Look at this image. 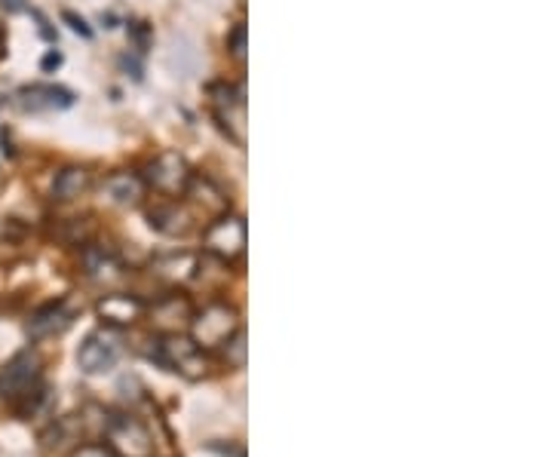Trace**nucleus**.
<instances>
[{"label": "nucleus", "instance_id": "a878e982", "mask_svg": "<svg viewBox=\"0 0 552 457\" xmlns=\"http://www.w3.org/2000/svg\"><path fill=\"white\" fill-rule=\"evenodd\" d=\"M0 40H4V28H0Z\"/></svg>", "mask_w": 552, "mask_h": 457}, {"label": "nucleus", "instance_id": "20e7f679", "mask_svg": "<svg viewBox=\"0 0 552 457\" xmlns=\"http://www.w3.org/2000/svg\"><path fill=\"white\" fill-rule=\"evenodd\" d=\"M237 329H240V313L227 304H209L200 316H191V341L200 350L221 347Z\"/></svg>", "mask_w": 552, "mask_h": 457}, {"label": "nucleus", "instance_id": "423d86ee", "mask_svg": "<svg viewBox=\"0 0 552 457\" xmlns=\"http://www.w3.org/2000/svg\"><path fill=\"white\" fill-rule=\"evenodd\" d=\"M191 175L194 172H191L188 160H184L181 154H175V151H163L148 163L145 185H151L154 191H160L166 197H178V194H184V188H188Z\"/></svg>", "mask_w": 552, "mask_h": 457}, {"label": "nucleus", "instance_id": "1a4fd4ad", "mask_svg": "<svg viewBox=\"0 0 552 457\" xmlns=\"http://www.w3.org/2000/svg\"><path fill=\"white\" fill-rule=\"evenodd\" d=\"M120 359V344L114 335H89L80 350H77V365H80V372L86 375H102V372H111L114 365Z\"/></svg>", "mask_w": 552, "mask_h": 457}, {"label": "nucleus", "instance_id": "412c9836", "mask_svg": "<svg viewBox=\"0 0 552 457\" xmlns=\"http://www.w3.org/2000/svg\"><path fill=\"white\" fill-rule=\"evenodd\" d=\"M62 19H65V22H68V25H71V28H74V31H77L80 37H86V40L92 37V28H89V25H86V22H83V19L77 16V13L65 10V13H62Z\"/></svg>", "mask_w": 552, "mask_h": 457}, {"label": "nucleus", "instance_id": "f8f14e48", "mask_svg": "<svg viewBox=\"0 0 552 457\" xmlns=\"http://www.w3.org/2000/svg\"><path fill=\"white\" fill-rule=\"evenodd\" d=\"M151 224L157 227L160 234L166 237H184L194 231V215L188 206H160V209H151Z\"/></svg>", "mask_w": 552, "mask_h": 457}, {"label": "nucleus", "instance_id": "0eeeda50", "mask_svg": "<svg viewBox=\"0 0 552 457\" xmlns=\"http://www.w3.org/2000/svg\"><path fill=\"white\" fill-rule=\"evenodd\" d=\"M206 252L221 258L224 264L243 258L246 252V221L237 215H221L206 231Z\"/></svg>", "mask_w": 552, "mask_h": 457}, {"label": "nucleus", "instance_id": "9d476101", "mask_svg": "<svg viewBox=\"0 0 552 457\" xmlns=\"http://www.w3.org/2000/svg\"><path fill=\"white\" fill-rule=\"evenodd\" d=\"M16 105L22 111H62L74 105V96L68 93L65 86H53V83H34L25 86L16 93Z\"/></svg>", "mask_w": 552, "mask_h": 457}, {"label": "nucleus", "instance_id": "a211bd4d", "mask_svg": "<svg viewBox=\"0 0 552 457\" xmlns=\"http://www.w3.org/2000/svg\"><path fill=\"white\" fill-rule=\"evenodd\" d=\"M221 347H224L227 362L234 365V369H243V365H246V335H243V329H237Z\"/></svg>", "mask_w": 552, "mask_h": 457}, {"label": "nucleus", "instance_id": "ddd939ff", "mask_svg": "<svg viewBox=\"0 0 552 457\" xmlns=\"http://www.w3.org/2000/svg\"><path fill=\"white\" fill-rule=\"evenodd\" d=\"M145 304L138 301L135 295H105L99 301V316L111 326H129L135 323L138 316H142Z\"/></svg>", "mask_w": 552, "mask_h": 457}, {"label": "nucleus", "instance_id": "f257e3e1", "mask_svg": "<svg viewBox=\"0 0 552 457\" xmlns=\"http://www.w3.org/2000/svg\"><path fill=\"white\" fill-rule=\"evenodd\" d=\"M40 356L34 350H22L10 359V365L0 372V396L16 405L19 415L31 411L43 402V381H40Z\"/></svg>", "mask_w": 552, "mask_h": 457}, {"label": "nucleus", "instance_id": "aec40b11", "mask_svg": "<svg viewBox=\"0 0 552 457\" xmlns=\"http://www.w3.org/2000/svg\"><path fill=\"white\" fill-rule=\"evenodd\" d=\"M129 37L135 40V50H138V53H145V50L151 47V40H154L148 22H132V25H129Z\"/></svg>", "mask_w": 552, "mask_h": 457}, {"label": "nucleus", "instance_id": "39448f33", "mask_svg": "<svg viewBox=\"0 0 552 457\" xmlns=\"http://www.w3.org/2000/svg\"><path fill=\"white\" fill-rule=\"evenodd\" d=\"M209 96H212V108H215V117H218L221 129L243 148L246 145V99H243V89L230 86V83H212Z\"/></svg>", "mask_w": 552, "mask_h": 457}, {"label": "nucleus", "instance_id": "4be33fe9", "mask_svg": "<svg viewBox=\"0 0 552 457\" xmlns=\"http://www.w3.org/2000/svg\"><path fill=\"white\" fill-rule=\"evenodd\" d=\"M74 457H117L108 445H83L80 451H74Z\"/></svg>", "mask_w": 552, "mask_h": 457}, {"label": "nucleus", "instance_id": "5701e85b", "mask_svg": "<svg viewBox=\"0 0 552 457\" xmlns=\"http://www.w3.org/2000/svg\"><path fill=\"white\" fill-rule=\"evenodd\" d=\"M0 7H4L10 16H19V13L28 10V0H0Z\"/></svg>", "mask_w": 552, "mask_h": 457}, {"label": "nucleus", "instance_id": "f03ea898", "mask_svg": "<svg viewBox=\"0 0 552 457\" xmlns=\"http://www.w3.org/2000/svg\"><path fill=\"white\" fill-rule=\"evenodd\" d=\"M154 362H160L163 369L178 372L188 381H197L206 375V356L203 350L191 341V338H181L178 332H169L163 338L154 341V350L148 353Z\"/></svg>", "mask_w": 552, "mask_h": 457}, {"label": "nucleus", "instance_id": "6e6552de", "mask_svg": "<svg viewBox=\"0 0 552 457\" xmlns=\"http://www.w3.org/2000/svg\"><path fill=\"white\" fill-rule=\"evenodd\" d=\"M184 197H188V209L194 218H221L230 209L227 194L206 175H191L188 188H184Z\"/></svg>", "mask_w": 552, "mask_h": 457}, {"label": "nucleus", "instance_id": "dca6fc26", "mask_svg": "<svg viewBox=\"0 0 552 457\" xmlns=\"http://www.w3.org/2000/svg\"><path fill=\"white\" fill-rule=\"evenodd\" d=\"M86 188H89V172L83 166H68L53 181V197L68 203V200H77L80 194H86Z\"/></svg>", "mask_w": 552, "mask_h": 457}, {"label": "nucleus", "instance_id": "393cba45", "mask_svg": "<svg viewBox=\"0 0 552 457\" xmlns=\"http://www.w3.org/2000/svg\"><path fill=\"white\" fill-rule=\"evenodd\" d=\"M120 62H123V68H129V71H132V77H135V80H138V77H142V68H138V62H135V59L123 56Z\"/></svg>", "mask_w": 552, "mask_h": 457}, {"label": "nucleus", "instance_id": "f3484780", "mask_svg": "<svg viewBox=\"0 0 552 457\" xmlns=\"http://www.w3.org/2000/svg\"><path fill=\"white\" fill-rule=\"evenodd\" d=\"M154 316L160 319V323H163L166 329H178V326H184V323H191V304H188V298L169 295V298H163V301L154 307Z\"/></svg>", "mask_w": 552, "mask_h": 457}, {"label": "nucleus", "instance_id": "b1692460", "mask_svg": "<svg viewBox=\"0 0 552 457\" xmlns=\"http://www.w3.org/2000/svg\"><path fill=\"white\" fill-rule=\"evenodd\" d=\"M40 65H43V71H56V68L62 65V56H59V53H46Z\"/></svg>", "mask_w": 552, "mask_h": 457}, {"label": "nucleus", "instance_id": "6ab92c4d", "mask_svg": "<svg viewBox=\"0 0 552 457\" xmlns=\"http://www.w3.org/2000/svg\"><path fill=\"white\" fill-rule=\"evenodd\" d=\"M227 50H230V56H234L237 62H246V25L243 22H237L234 31H230Z\"/></svg>", "mask_w": 552, "mask_h": 457}, {"label": "nucleus", "instance_id": "4468645a", "mask_svg": "<svg viewBox=\"0 0 552 457\" xmlns=\"http://www.w3.org/2000/svg\"><path fill=\"white\" fill-rule=\"evenodd\" d=\"M105 191H108L111 203L135 206V203H142V197H145V178L135 175V172H114L105 181Z\"/></svg>", "mask_w": 552, "mask_h": 457}, {"label": "nucleus", "instance_id": "7ed1b4c3", "mask_svg": "<svg viewBox=\"0 0 552 457\" xmlns=\"http://www.w3.org/2000/svg\"><path fill=\"white\" fill-rule=\"evenodd\" d=\"M105 436L111 451L120 457H154V436L151 430L132 415H111L105 418Z\"/></svg>", "mask_w": 552, "mask_h": 457}, {"label": "nucleus", "instance_id": "9b49d317", "mask_svg": "<svg viewBox=\"0 0 552 457\" xmlns=\"http://www.w3.org/2000/svg\"><path fill=\"white\" fill-rule=\"evenodd\" d=\"M71 319H74V313L65 307V301H53V304L40 307V310L31 316L28 332H31L34 338H50V335H56V332H65V329L71 326Z\"/></svg>", "mask_w": 552, "mask_h": 457}, {"label": "nucleus", "instance_id": "2eb2a0df", "mask_svg": "<svg viewBox=\"0 0 552 457\" xmlns=\"http://www.w3.org/2000/svg\"><path fill=\"white\" fill-rule=\"evenodd\" d=\"M83 264H86V273H89V277L99 280V283H114V280L123 277L120 261H117L111 252H105V249H86Z\"/></svg>", "mask_w": 552, "mask_h": 457}]
</instances>
